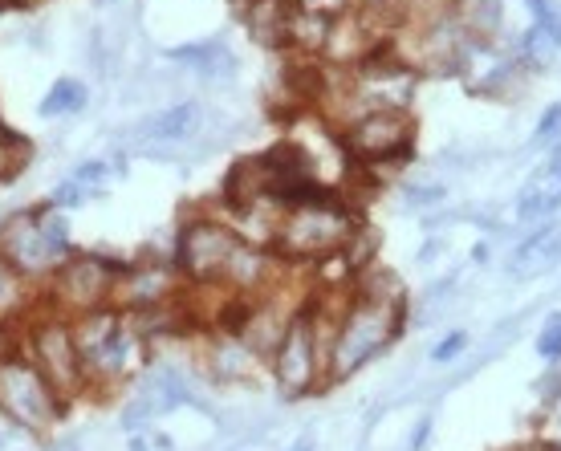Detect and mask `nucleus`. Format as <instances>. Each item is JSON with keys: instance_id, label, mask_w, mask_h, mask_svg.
I'll return each instance as SVG.
<instances>
[{"instance_id": "nucleus-1", "label": "nucleus", "mask_w": 561, "mask_h": 451, "mask_svg": "<svg viewBox=\"0 0 561 451\" xmlns=\"http://www.w3.org/2000/svg\"><path fill=\"white\" fill-rule=\"evenodd\" d=\"M403 330V289L391 273H366L358 285V297L338 321V338L326 358V378L342 382L358 366H366L374 354H383Z\"/></svg>"}, {"instance_id": "nucleus-2", "label": "nucleus", "mask_w": 561, "mask_h": 451, "mask_svg": "<svg viewBox=\"0 0 561 451\" xmlns=\"http://www.w3.org/2000/svg\"><path fill=\"white\" fill-rule=\"evenodd\" d=\"M25 358L49 378V386L61 395V399H78L90 378H86V366H82V350H78V338H74V321L66 313H57L49 305H41L29 321H25Z\"/></svg>"}, {"instance_id": "nucleus-3", "label": "nucleus", "mask_w": 561, "mask_h": 451, "mask_svg": "<svg viewBox=\"0 0 561 451\" xmlns=\"http://www.w3.org/2000/svg\"><path fill=\"white\" fill-rule=\"evenodd\" d=\"M66 399H61L49 378L21 354H5L0 358V415L9 423H17L21 431H33V435H45L49 427H57L66 419Z\"/></svg>"}, {"instance_id": "nucleus-4", "label": "nucleus", "mask_w": 561, "mask_h": 451, "mask_svg": "<svg viewBox=\"0 0 561 451\" xmlns=\"http://www.w3.org/2000/svg\"><path fill=\"white\" fill-rule=\"evenodd\" d=\"M131 265H114V261H102L94 252H70L66 261L57 265V273L45 281V305L66 313V317H82V313H94V309H106L114 305V293H118V281Z\"/></svg>"}, {"instance_id": "nucleus-5", "label": "nucleus", "mask_w": 561, "mask_h": 451, "mask_svg": "<svg viewBox=\"0 0 561 451\" xmlns=\"http://www.w3.org/2000/svg\"><path fill=\"white\" fill-rule=\"evenodd\" d=\"M354 228L358 224L350 220V212L330 196V200H314V204L289 208L285 220L277 224L273 240H277L281 256H293V261H322V256L346 248Z\"/></svg>"}, {"instance_id": "nucleus-6", "label": "nucleus", "mask_w": 561, "mask_h": 451, "mask_svg": "<svg viewBox=\"0 0 561 451\" xmlns=\"http://www.w3.org/2000/svg\"><path fill=\"white\" fill-rule=\"evenodd\" d=\"M240 236L220 224V220H208V216H196L187 220L175 236V252H171V265L179 269V277H187L192 285H220L224 281V269L232 261Z\"/></svg>"}, {"instance_id": "nucleus-7", "label": "nucleus", "mask_w": 561, "mask_h": 451, "mask_svg": "<svg viewBox=\"0 0 561 451\" xmlns=\"http://www.w3.org/2000/svg\"><path fill=\"white\" fill-rule=\"evenodd\" d=\"M273 374L285 395H305L318 378H326V358L318 350V317L314 305L289 317L281 342L273 346Z\"/></svg>"}, {"instance_id": "nucleus-8", "label": "nucleus", "mask_w": 561, "mask_h": 451, "mask_svg": "<svg viewBox=\"0 0 561 451\" xmlns=\"http://www.w3.org/2000/svg\"><path fill=\"white\" fill-rule=\"evenodd\" d=\"M0 256H5V261H9L17 273H25L33 285H37V281L45 285L70 252L53 248V240H49L45 228H41L37 208H21V212H13V216L0 220Z\"/></svg>"}, {"instance_id": "nucleus-9", "label": "nucleus", "mask_w": 561, "mask_h": 451, "mask_svg": "<svg viewBox=\"0 0 561 451\" xmlns=\"http://www.w3.org/2000/svg\"><path fill=\"white\" fill-rule=\"evenodd\" d=\"M415 139V122L407 118V110H370L362 118L350 122V131L342 135L346 151L370 167V163H387L395 155H407Z\"/></svg>"}, {"instance_id": "nucleus-10", "label": "nucleus", "mask_w": 561, "mask_h": 451, "mask_svg": "<svg viewBox=\"0 0 561 451\" xmlns=\"http://www.w3.org/2000/svg\"><path fill=\"white\" fill-rule=\"evenodd\" d=\"M204 122V106L196 98L187 102H175V106H163L155 110L151 118H143L135 126V139L139 143H155V147H175V143H187Z\"/></svg>"}, {"instance_id": "nucleus-11", "label": "nucleus", "mask_w": 561, "mask_h": 451, "mask_svg": "<svg viewBox=\"0 0 561 451\" xmlns=\"http://www.w3.org/2000/svg\"><path fill=\"white\" fill-rule=\"evenodd\" d=\"M297 0H244V25L265 49H285L293 45V17Z\"/></svg>"}, {"instance_id": "nucleus-12", "label": "nucleus", "mask_w": 561, "mask_h": 451, "mask_svg": "<svg viewBox=\"0 0 561 451\" xmlns=\"http://www.w3.org/2000/svg\"><path fill=\"white\" fill-rule=\"evenodd\" d=\"M561 208V151H553L521 187L517 200V216L521 220H545L549 212Z\"/></svg>"}, {"instance_id": "nucleus-13", "label": "nucleus", "mask_w": 561, "mask_h": 451, "mask_svg": "<svg viewBox=\"0 0 561 451\" xmlns=\"http://www.w3.org/2000/svg\"><path fill=\"white\" fill-rule=\"evenodd\" d=\"M557 265H561V224L525 236V240L513 248V256H509V273H513V277H525V281H529V277H545V273H553Z\"/></svg>"}, {"instance_id": "nucleus-14", "label": "nucleus", "mask_w": 561, "mask_h": 451, "mask_svg": "<svg viewBox=\"0 0 561 451\" xmlns=\"http://www.w3.org/2000/svg\"><path fill=\"white\" fill-rule=\"evenodd\" d=\"M41 305L45 301L33 293V281L0 256V321H5V326H25Z\"/></svg>"}, {"instance_id": "nucleus-15", "label": "nucleus", "mask_w": 561, "mask_h": 451, "mask_svg": "<svg viewBox=\"0 0 561 451\" xmlns=\"http://www.w3.org/2000/svg\"><path fill=\"white\" fill-rule=\"evenodd\" d=\"M171 61H192L204 82H224L236 74V53L224 41H200V45H179L167 53Z\"/></svg>"}, {"instance_id": "nucleus-16", "label": "nucleus", "mask_w": 561, "mask_h": 451, "mask_svg": "<svg viewBox=\"0 0 561 451\" xmlns=\"http://www.w3.org/2000/svg\"><path fill=\"white\" fill-rule=\"evenodd\" d=\"M86 102H90V90L78 82V78H61V82H53V90L41 98V106H37V114L41 118H61V114H82L86 110Z\"/></svg>"}, {"instance_id": "nucleus-17", "label": "nucleus", "mask_w": 561, "mask_h": 451, "mask_svg": "<svg viewBox=\"0 0 561 451\" xmlns=\"http://www.w3.org/2000/svg\"><path fill=\"white\" fill-rule=\"evenodd\" d=\"M29 163V143L21 135H9V139H0V179H13L21 167Z\"/></svg>"}, {"instance_id": "nucleus-18", "label": "nucleus", "mask_w": 561, "mask_h": 451, "mask_svg": "<svg viewBox=\"0 0 561 451\" xmlns=\"http://www.w3.org/2000/svg\"><path fill=\"white\" fill-rule=\"evenodd\" d=\"M557 45H553V37L541 29V25H533L529 33H525V41H521V53H525V61H529V66H549V53H553Z\"/></svg>"}, {"instance_id": "nucleus-19", "label": "nucleus", "mask_w": 561, "mask_h": 451, "mask_svg": "<svg viewBox=\"0 0 561 451\" xmlns=\"http://www.w3.org/2000/svg\"><path fill=\"white\" fill-rule=\"evenodd\" d=\"M525 5L533 9L537 25L553 37V45H561V9H557V0H525Z\"/></svg>"}, {"instance_id": "nucleus-20", "label": "nucleus", "mask_w": 561, "mask_h": 451, "mask_svg": "<svg viewBox=\"0 0 561 451\" xmlns=\"http://www.w3.org/2000/svg\"><path fill=\"white\" fill-rule=\"evenodd\" d=\"M86 196H90V187H82L78 179H66V183H57V187H53L49 204L66 212V208H78V204H86Z\"/></svg>"}, {"instance_id": "nucleus-21", "label": "nucleus", "mask_w": 561, "mask_h": 451, "mask_svg": "<svg viewBox=\"0 0 561 451\" xmlns=\"http://www.w3.org/2000/svg\"><path fill=\"white\" fill-rule=\"evenodd\" d=\"M110 171H114V167H110L106 159H86V163H78V167H74V175H70V179H78L82 187H102V183L110 179Z\"/></svg>"}, {"instance_id": "nucleus-22", "label": "nucleus", "mask_w": 561, "mask_h": 451, "mask_svg": "<svg viewBox=\"0 0 561 451\" xmlns=\"http://www.w3.org/2000/svg\"><path fill=\"white\" fill-rule=\"evenodd\" d=\"M537 350H541V358H549V362L561 358V313H553V317L545 321V330H541V338H537Z\"/></svg>"}, {"instance_id": "nucleus-23", "label": "nucleus", "mask_w": 561, "mask_h": 451, "mask_svg": "<svg viewBox=\"0 0 561 451\" xmlns=\"http://www.w3.org/2000/svg\"><path fill=\"white\" fill-rule=\"evenodd\" d=\"M553 139H561V102L549 106V110L541 114L537 135H533V147H545V143H553Z\"/></svg>"}, {"instance_id": "nucleus-24", "label": "nucleus", "mask_w": 561, "mask_h": 451, "mask_svg": "<svg viewBox=\"0 0 561 451\" xmlns=\"http://www.w3.org/2000/svg\"><path fill=\"white\" fill-rule=\"evenodd\" d=\"M464 346H468V334H464V330H452V334H448V338H444L440 346L431 350V358H435V362L444 366V362H452V358H456V354H460Z\"/></svg>"}, {"instance_id": "nucleus-25", "label": "nucleus", "mask_w": 561, "mask_h": 451, "mask_svg": "<svg viewBox=\"0 0 561 451\" xmlns=\"http://www.w3.org/2000/svg\"><path fill=\"white\" fill-rule=\"evenodd\" d=\"M297 5L309 9V13H342L346 0H297Z\"/></svg>"}, {"instance_id": "nucleus-26", "label": "nucleus", "mask_w": 561, "mask_h": 451, "mask_svg": "<svg viewBox=\"0 0 561 451\" xmlns=\"http://www.w3.org/2000/svg\"><path fill=\"white\" fill-rule=\"evenodd\" d=\"M427 435H431V419H423V423H419V431H415V443H411V447H415V451H419V447H423V439H427Z\"/></svg>"}, {"instance_id": "nucleus-27", "label": "nucleus", "mask_w": 561, "mask_h": 451, "mask_svg": "<svg viewBox=\"0 0 561 451\" xmlns=\"http://www.w3.org/2000/svg\"><path fill=\"white\" fill-rule=\"evenodd\" d=\"M517 451H557L553 443H525V447H517Z\"/></svg>"}, {"instance_id": "nucleus-28", "label": "nucleus", "mask_w": 561, "mask_h": 451, "mask_svg": "<svg viewBox=\"0 0 561 451\" xmlns=\"http://www.w3.org/2000/svg\"><path fill=\"white\" fill-rule=\"evenodd\" d=\"M366 9H383V5H391V0H362Z\"/></svg>"}, {"instance_id": "nucleus-29", "label": "nucleus", "mask_w": 561, "mask_h": 451, "mask_svg": "<svg viewBox=\"0 0 561 451\" xmlns=\"http://www.w3.org/2000/svg\"><path fill=\"white\" fill-rule=\"evenodd\" d=\"M131 451H147V439L139 435V439H131Z\"/></svg>"}, {"instance_id": "nucleus-30", "label": "nucleus", "mask_w": 561, "mask_h": 451, "mask_svg": "<svg viewBox=\"0 0 561 451\" xmlns=\"http://www.w3.org/2000/svg\"><path fill=\"white\" fill-rule=\"evenodd\" d=\"M17 5V0H0V13H5V9H13Z\"/></svg>"}, {"instance_id": "nucleus-31", "label": "nucleus", "mask_w": 561, "mask_h": 451, "mask_svg": "<svg viewBox=\"0 0 561 451\" xmlns=\"http://www.w3.org/2000/svg\"><path fill=\"white\" fill-rule=\"evenodd\" d=\"M17 5H45V0H17Z\"/></svg>"}, {"instance_id": "nucleus-32", "label": "nucleus", "mask_w": 561, "mask_h": 451, "mask_svg": "<svg viewBox=\"0 0 561 451\" xmlns=\"http://www.w3.org/2000/svg\"><path fill=\"white\" fill-rule=\"evenodd\" d=\"M61 451H78V443H70V447H61Z\"/></svg>"}]
</instances>
